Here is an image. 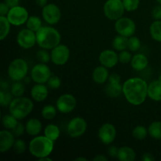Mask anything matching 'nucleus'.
<instances>
[{"mask_svg":"<svg viewBox=\"0 0 161 161\" xmlns=\"http://www.w3.org/2000/svg\"><path fill=\"white\" fill-rule=\"evenodd\" d=\"M141 47V41L136 36H130L127 41V48L130 51L137 52Z\"/></svg>","mask_w":161,"mask_h":161,"instance_id":"36","label":"nucleus"},{"mask_svg":"<svg viewBox=\"0 0 161 161\" xmlns=\"http://www.w3.org/2000/svg\"><path fill=\"white\" fill-rule=\"evenodd\" d=\"M115 29L119 35L129 38L135 34L136 25L132 19L122 17L116 20Z\"/></svg>","mask_w":161,"mask_h":161,"instance_id":"8","label":"nucleus"},{"mask_svg":"<svg viewBox=\"0 0 161 161\" xmlns=\"http://www.w3.org/2000/svg\"><path fill=\"white\" fill-rule=\"evenodd\" d=\"M75 160H77V161H79V160H84V161H86V159L84 158V157H78V158L75 159Z\"/></svg>","mask_w":161,"mask_h":161,"instance_id":"51","label":"nucleus"},{"mask_svg":"<svg viewBox=\"0 0 161 161\" xmlns=\"http://www.w3.org/2000/svg\"><path fill=\"white\" fill-rule=\"evenodd\" d=\"M57 109L53 105H48L42 108L41 115L45 119H53L57 115Z\"/></svg>","mask_w":161,"mask_h":161,"instance_id":"34","label":"nucleus"},{"mask_svg":"<svg viewBox=\"0 0 161 161\" xmlns=\"http://www.w3.org/2000/svg\"><path fill=\"white\" fill-rule=\"evenodd\" d=\"M2 123H3V127L6 129L13 130L18 124V119L9 113V115L3 116V119H2Z\"/></svg>","mask_w":161,"mask_h":161,"instance_id":"31","label":"nucleus"},{"mask_svg":"<svg viewBox=\"0 0 161 161\" xmlns=\"http://www.w3.org/2000/svg\"><path fill=\"white\" fill-rule=\"evenodd\" d=\"M98 138L100 141L105 145H110L114 142L116 137V127L112 124L107 123L104 124L102 127L99 128Z\"/></svg>","mask_w":161,"mask_h":161,"instance_id":"15","label":"nucleus"},{"mask_svg":"<svg viewBox=\"0 0 161 161\" xmlns=\"http://www.w3.org/2000/svg\"><path fill=\"white\" fill-rule=\"evenodd\" d=\"M127 41H128V38L126 36H121V35L116 36L113 40V47L118 51L126 50L127 48Z\"/></svg>","mask_w":161,"mask_h":161,"instance_id":"28","label":"nucleus"},{"mask_svg":"<svg viewBox=\"0 0 161 161\" xmlns=\"http://www.w3.org/2000/svg\"><path fill=\"white\" fill-rule=\"evenodd\" d=\"M109 77L108 68L102 65L97 66L94 69L92 73V79L97 84H104L106 83Z\"/></svg>","mask_w":161,"mask_h":161,"instance_id":"19","label":"nucleus"},{"mask_svg":"<svg viewBox=\"0 0 161 161\" xmlns=\"http://www.w3.org/2000/svg\"><path fill=\"white\" fill-rule=\"evenodd\" d=\"M42 16L47 24L50 25H56L61 20V9L54 3H49L42 7Z\"/></svg>","mask_w":161,"mask_h":161,"instance_id":"10","label":"nucleus"},{"mask_svg":"<svg viewBox=\"0 0 161 161\" xmlns=\"http://www.w3.org/2000/svg\"><path fill=\"white\" fill-rule=\"evenodd\" d=\"M124 8L126 11L132 12L136 10L139 6L140 0H123Z\"/></svg>","mask_w":161,"mask_h":161,"instance_id":"38","label":"nucleus"},{"mask_svg":"<svg viewBox=\"0 0 161 161\" xmlns=\"http://www.w3.org/2000/svg\"><path fill=\"white\" fill-rule=\"evenodd\" d=\"M25 91V84L21 81H14L10 87V92L14 95V97H21Z\"/></svg>","mask_w":161,"mask_h":161,"instance_id":"32","label":"nucleus"},{"mask_svg":"<svg viewBox=\"0 0 161 161\" xmlns=\"http://www.w3.org/2000/svg\"><path fill=\"white\" fill-rule=\"evenodd\" d=\"M36 58L41 63H48L51 60V56L46 49H41L36 53Z\"/></svg>","mask_w":161,"mask_h":161,"instance_id":"37","label":"nucleus"},{"mask_svg":"<svg viewBox=\"0 0 161 161\" xmlns=\"http://www.w3.org/2000/svg\"><path fill=\"white\" fill-rule=\"evenodd\" d=\"M60 134H61V131H60L59 127L55 124H48L44 130V135L53 142L58 139Z\"/></svg>","mask_w":161,"mask_h":161,"instance_id":"25","label":"nucleus"},{"mask_svg":"<svg viewBox=\"0 0 161 161\" xmlns=\"http://www.w3.org/2000/svg\"><path fill=\"white\" fill-rule=\"evenodd\" d=\"M6 17L11 25L14 26H20L26 23L29 16L28 10L25 7L17 6L9 9Z\"/></svg>","mask_w":161,"mask_h":161,"instance_id":"7","label":"nucleus"},{"mask_svg":"<svg viewBox=\"0 0 161 161\" xmlns=\"http://www.w3.org/2000/svg\"><path fill=\"white\" fill-rule=\"evenodd\" d=\"M42 123L36 118H31L27 121L25 124V130L28 135L31 136H36L39 135L42 130Z\"/></svg>","mask_w":161,"mask_h":161,"instance_id":"22","label":"nucleus"},{"mask_svg":"<svg viewBox=\"0 0 161 161\" xmlns=\"http://www.w3.org/2000/svg\"><path fill=\"white\" fill-rule=\"evenodd\" d=\"M17 42L21 48H31L35 44L37 43L36 32L28 28L20 30L17 36Z\"/></svg>","mask_w":161,"mask_h":161,"instance_id":"14","label":"nucleus"},{"mask_svg":"<svg viewBox=\"0 0 161 161\" xmlns=\"http://www.w3.org/2000/svg\"><path fill=\"white\" fill-rule=\"evenodd\" d=\"M34 105L32 101L28 97H17L13 99L9 105V111L11 115L18 120L25 119L32 112Z\"/></svg>","mask_w":161,"mask_h":161,"instance_id":"4","label":"nucleus"},{"mask_svg":"<svg viewBox=\"0 0 161 161\" xmlns=\"http://www.w3.org/2000/svg\"><path fill=\"white\" fill-rule=\"evenodd\" d=\"M10 8L6 4L5 2H3L0 4V16H6L9 13Z\"/></svg>","mask_w":161,"mask_h":161,"instance_id":"44","label":"nucleus"},{"mask_svg":"<svg viewBox=\"0 0 161 161\" xmlns=\"http://www.w3.org/2000/svg\"><path fill=\"white\" fill-rule=\"evenodd\" d=\"M35 2H36V5L39 6H40V7H44V6H46V5L48 4V0H35Z\"/></svg>","mask_w":161,"mask_h":161,"instance_id":"48","label":"nucleus"},{"mask_svg":"<svg viewBox=\"0 0 161 161\" xmlns=\"http://www.w3.org/2000/svg\"><path fill=\"white\" fill-rule=\"evenodd\" d=\"M148 97L155 102H161V80H153L148 85Z\"/></svg>","mask_w":161,"mask_h":161,"instance_id":"20","label":"nucleus"},{"mask_svg":"<svg viewBox=\"0 0 161 161\" xmlns=\"http://www.w3.org/2000/svg\"><path fill=\"white\" fill-rule=\"evenodd\" d=\"M118 151H119V148L116 147V146H112L108 148V153L111 157H117Z\"/></svg>","mask_w":161,"mask_h":161,"instance_id":"45","label":"nucleus"},{"mask_svg":"<svg viewBox=\"0 0 161 161\" xmlns=\"http://www.w3.org/2000/svg\"><path fill=\"white\" fill-rule=\"evenodd\" d=\"M152 15L155 20H161V5L154 6L152 11Z\"/></svg>","mask_w":161,"mask_h":161,"instance_id":"43","label":"nucleus"},{"mask_svg":"<svg viewBox=\"0 0 161 161\" xmlns=\"http://www.w3.org/2000/svg\"><path fill=\"white\" fill-rule=\"evenodd\" d=\"M99 62L102 65L111 69L119 62V55L113 50H103L99 55Z\"/></svg>","mask_w":161,"mask_h":161,"instance_id":"16","label":"nucleus"},{"mask_svg":"<svg viewBox=\"0 0 161 161\" xmlns=\"http://www.w3.org/2000/svg\"><path fill=\"white\" fill-rule=\"evenodd\" d=\"M25 126H24V124H21V123H18V124H17V126L11 130H12V133L14 134V136L20 137L23 135L24 132H25Z\"/></svg>","mask_w":161,"mask_h":161,"instance_id":"42","label":"nucleus"},{"mask_svg":"<svg viewBox=\"0 0 161 161\" xmlns=\"http://www.w3.org/2000/svg\"><path fill=\"white\" fill-rule=\"evenodd\" d=\"M76 99L72 94H64L60 96L57 100V108L61 113H71L76 107Z\"/></svg>","mask_w":161,"mask_h":161,"instance_id":"13","label":"nucleus"},{"mask_svg":"<svg viewBox=\"0 0 161 161\" xmlns=\"http://www.w3.org/2000/svg\"><path fill=\"white\" fill-rule=\"evenodd\" d=\"M50 76H51V71L45 63H39L34 65V67L31 69V77L35 83L44 84L47 83Z\"/></svg>","mask_w":161,"mask_h":161,"instance_id":"9","label":"nucleus"},{"mask_svg":"<svg viewBox=\"0 0 161 161\" xmlns=\"http://www.w3.org/2000/svg\"><path fill=\"white\" fill-rule=\"evenodd\" d=\"M148 85L143 79L132 77L123 84V94L129 103L133 105H140L148 96Z\"/></svg>","mask_w":161,"mask_h":161,"instance_id":"1","label":"nucleus"},{"mask_svg":"<svg viewBox=\"0 0 161 161\" xmlns=\"http://www.w3.org/2000/svg\"><path fill=\"white\" fill-rule=\"evenodd\" d=\"M142 160V161H153L155 160V158L153 156V154L149 153H146L143 154Z\"/></svg>","mask_w":161,"mask_h":161,"instance_id":"47","label":"nucleus"},{"mask_svg":"<svg viewBox=\"0 0 161 161\" xmlns=\"http://www.w3.org/2000/svg\"><path fill=\"white\" fill-rule=\"evenodd\" d=\"M157 3H159V4L161 5V0H157Z\"/></svg>","mask_w":161,"mask_h":161,"instance_id":"52","label":"nucleus"},{"mask_svg":"<svg viewBox=\"0 0 161 161\" xmlns=\"http://www.w3.org/2000/svg\"><path fill=\"white\" fill-rule=\"evenodd\" d=\"M149 135L153 138L161 140V121H154L148 127Z\"/></svg>","mask_w":161,"mask_h":161,"instance_id":"29","label":"nucleus"},{"mask_svg":"<svg viewBox=\"0 0 161 161\" xmlns=\"http://www.w3.org/2000/svg\"><path fill=\"white\" fill-rule=\"evenodd\" d=\"M93 160L94 161H107L108 158L105 155H97L95 157H94Z\"/></svg>","mask_w":161,"mask_h":161,"instance_id":"49","label":"nucleus"},{"mask_svg":"<svg viewBox=\"0 0 161 161\" xmlns=\"http://www.w3.org/2000/svg\"><path fill=\"white\" fill-rule=\"evenodd\" d=\"M104 14L111 20H116L123 17L125 11L123 0H107L103 6Z\"/></svg>","mask_w":161,"mask_h":161,"instance_id":"6","label":"nucleus"},{"mask_svg":"<svg viewBox=\"0 0 161 161\" xmlns=\"http://www.w3.org/2000/svg\"><path fill=\"white\" fill-rule=\"evenodd\" d=\"M48 86L42 83H36L31 90V96L36 102H43L48 97Z\"/></svg>","mask_w":161,"mask_h":161,"instance_id":"18","label":"nucleus"},{"mask_svg":"<svg viewBox=\"0 0 161 161\" xmlns=\"http://www.w3.org/2000/svg\"><path fill=\"white\" fill-rule=\"evenodd\" d=\"M13 148L16 153L22 154L23 153H25V149H26V144L22 139H17L14 142Z\"/></svg>","mask_w":161,"mask_h":161,"instance_id":"40","label":"nucleus"},{"mask_svg":"<svg viewBox=\"0 0 161 161\" xmlns=\"http://www.w3.org/2000/svg\"><path fill=\"white\" fill-rule=\"evenodd\" d=\"M4 2L9 8H13L17 6H19L20 0H4Z\"/></svg>","mask_w":161,"mask_h":161,"instance_id":"46","label":"nucleus"},{"mask_svg":"<svg viewBox=\"0 0 161 161\" xmlns=\"http://www.w3.org/2000/svg\"><path fill=\"white\" fill-rule=\"evenodd\" d=\"M116 158L120 161H134L136 158V153L132 148L129 146H122L119 148Z\"/></svg>","mask_w":161,"mask_h":161,"instance_id":"24","label":"nucleus"},{"mask_svg":"<svg viewBox=\"0 0 161 161\" xmlns=\"http://www.w3.org/2000/svg\"><path fill=\"white\" fill-rule=\"evenodd\" d=\"M54 142L46 136H37L31 140L28 150L33 157L39 159L49 157L53 150Z\"/></svg>","mask_w":161,"mask_h":161,"instance_id":"3","label":"nucleus"},{"mask_svg":"<svg viewBox=\"0 0 161 161\" xmlns=\"http://www.w3.org/2000/svg\"><path fill=\"white\" fill-rule=\"evenodd\" d=\"M108 84L105 87V92L110 97H118L123 94V85L120 82L108 81Z\"/></svg>","mask_w":161,"mask_h":161,"instance_id":"23","label":"nucleus"},{"mask_svg":"<svg viewBox=\"0 0 161 161\" xmlns=\"http://www.w3.org/2000/svg\"><path fill=\"white\" fill-rule=\"evenodd\" d=\"M12 131L3 130L0 131V152L6 153L14 146L15 140Z\"/></svg>","mask_w":161,"mask_h":161,"instance_id":"17","label":"nucleus"},{"mask_svg":"<svg viewBox=\"0 0 161 161\" xmlns=\"http://www.w3.org/2000/svg\"><path fill=\"white\" fill-rule=\"evenodd\" d=\"M38 160H39V161H46V160H47V161H52V160H53L51 158H50V157H42V158L38 159Z\"/></svg>","mask_w":161,"mask_h":161,"instance_id":"50","label":"nucleus"},{"mask_svg":"<svg viewBox=\"0 0 161 161\" xmlns=\"http://www.w3.org/2000/svg\"><path fill=\"white\" fill-rule=\"evenodd\" d=\"M36 34L37 44L42 49L52 50L61 42V34L53 27H41Z\"/></svg>","mask_w":161,"mask_h":161,"instance_id":"2","label":"nucleus"},{"mask_svg":"<svg viewBox=\"0 0 161 161\" xmlns=\"http://www.w3.org/2000/svg\"><path fill=\"white\" fill-rule=\"evenodd\" d=\"M26 26L27 28L36 32L41 27H42V20L37 16H31V17H28V20H27Z\"/></svg>","mask_w":161,"mask_h":161,"instance_id":"30","label":"nucleus"},{"mask_svg":"<svg viewBox=\"0 0 161 161\" xmlns=\"http://www.w3.org/2000/svg\"><path fill=\"white\" fill-rule=\"evenodd\" d=\"M13 94L11 92H8L5 90L0 91V105L3 107H7L10 105L13 101Z\"/></svg>","mask_w":161,"mask_h":161,"instance_id":"35","label":"nucleus"},{"mask_svg":"<svg viewBox=\"0 0 161 161\" xmlns=\"http://www.w3.org/2000/svg\"><path fill=\"white\" fill-rule=\"evenodd\" d=\"M118 55H119V61L122 64H128L131 61L132 55L130 52L127 51V50H122Z\"/></svg>","mask_w":161,"mask_h":161,"instance_id":"41","label":"nucleus"},{"mask_svg":"<svg viewBox=\"0 0 161 161\" xmlns=\"http://www.w3.org/2000/svg\"><path fill=\"white\" fill-rule=\"evenodd\" d=\"M149 64V60L148 58L145 54L142 53H137L132 57L131 61H130V65L132 69L135 71L141 72L143 71Z\"/></svg>","mask_w":161,"mask_h":161,"instance_id":"21","label":"nucleus"},{"mask_svg":"<svg viewBox=\"0 0 161 161\" xmlns=\"http://www.w3.org/2000/svg\"><path fill=\"white\" fill-rule=\"evenodd\" d=\"M10 22L6 16H0V39L4 40L9 35L10 31Z\"/></svg>","mask_w":161,"mask_h":161,"instance_id":"27","label":"nucleus"},{"mask_svg":"<svg viewBox=\"0 0 161 161\" xmlns=\"http://www.w3.org/2000/svg\"><path fill=\"white\" fill-rule=\"evenodd\" d=\"M61 80L57 75H51L47 81V86L52 90H56L61 86Z\"/></svg>","mask_w":161,"mask_h":161,"instance_id":"39","label":"nucleus"},{"mask_svg":"<svg viewBox=\"0 0 161 161\" xmlns=\"http://www.w3.org/2000/svg\"><path fill=\"white\" fill-rule=\"evenodd\" d=\"M87 124L83 118L77 116L69 122L67 131L69 136L72 138H79L86 132Z\"/></svg>","mask_w":161,"mask_h":161,"instance_id":"12","label":"nucleus"},{"mask_svg":"<svg viewBox=\"0 0 161 161\" xmlns=\"http://www.w3.org/2000/svg\"><path fill=\"white\" fill-rule=\"evenodd\" d=\"M28 72V63L23 58H16L8 67V75L13 81H21Z\"/></svg>","mask_w":161,"mask_h":161,"instance_id":"5","label":"nucleus"},{"mask_svg":"<svg viewBox=\"0 0 161 161\" xmlns=\"http://www.w3.org/2000/svg\"><path fill=\"white\" fill-rule=\"evenodd\" d=\"M148 134H149L148 129L142 125L137 126L132 130V136L137 140H144L147 137Z\"/></svg>","mask_w":161,"mask_h":161,"instance_id":"33","label":"nucleus"},{"mask_svg":"<svg viewBox=\"0 0 161 161\" xmlns=\"http://www.w3.org/2000/svg\"><path fill=\"white\" fill-rule=\"evenodd\" d=\"M51 61L56 65H64L68 62L70 57V50L66 45L59 44L52 49Z\"/></svg>","mask_w":161,"mask_h":161,"instance_id":"11","label":"nucleus"},{"mask_svg":"<svg viewBox=\"0 0 161 161\" xmlns=\"http://www.w3.org/2000/svg\"><path fill=\"white\" fill-rule=\"evenodd\" d=\"M151 37L157 42H161V20H156L149 28Z\"/></svg>","mask_w":161,"mask_h":161,"instance_id":"26","label":"nucleus"}]
</instances>
